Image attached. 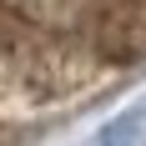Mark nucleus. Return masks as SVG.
<instances>
[{"label": "nucleus", "instance_id": "f257e3e1", "mask_svg": "<svg viewBox=\"0 0 146 146\" xmlns=\"http://www.w3.org/2000/svg\"><path fill=\"white\" fill-rule=\"evenodd\" d=\"M141 141H146V101H141V106H131L126 116H116V121H111V126H106L91 146H141Z\"/></svg>", "mask_w": 146, "mask_h": 146}]
</instances>
